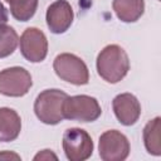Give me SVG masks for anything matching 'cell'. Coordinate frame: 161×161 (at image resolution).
Returning a JSON list of instances; mask_svg holds the SVG:
<instances>
[{"label": "cell", "instance_id": "cell-1", "mask_svg": "<svg viewBox=\"0 0 161 161\" xmlns=\"http://www.w3.org/2000/svg\"><path fill=\"white\" fill-rule=\"evenodd\" d=\"M96 67L102 79L114 84L127 75L130 70V58L122 47L109 44L106 45L97 55Z\"/></svg>", "mask_w": 161, "mask_h": 161}, {"label": "cell", "instance_id": "cell-2", "mask_svg": "<svg viewBox=\"0 0 161 161\" xmlns=\"http://www.w3.org/2000/svg\"><path fill=\"white\" fill-rule=\"evenodd\" d=\"M68 94L60 89H44L34 101V113L45 125H58L63 121V103Z\"/></svg>", "mask_w": 161, "mask_h": 161}, {"label": "cell", "instance_id": "cell-3", "mask_svg": "<svg viewBox=\"0 0 161 161\" xmlns=\"http://www.w3.org/2000/svg\"><path fill=\"white\" fill-rule=\"evenodd\" d=\"M53 69L55 74L74 86H84L89 82V70L87 64L73 53H60L54 58Z\"/></svg>", "mask_w": 161, "mask_h": 161}, {"label": "cell", "instance_id": "cell-4", "mask_svg": "<svg viewBox=\"0 0 161 161\" xmlns=\"http://www.w3.org/2000/svg\"><path fill=\"white\" fill-rule=\"evenodd\" d=\"M102 113L97 98L87 94L68 96L63 103V116L70 121L93 122Z\"/></svg>", "mask_w": 161, "mask_h": 161}, {"label": "cell", "instance_id": "cell-5", "mask_svg": "<svg viewBox=\"0 0 161 161\" xmlns=\"http://www.w3.org/2000/svg\"><path fill=\"white\" fill-rule=\"evenodd\" d=\"M63 151L69 161H84L93 153V140L89 133L78 127H70L63 133Z\"/></svg>", "mask_w": 161, "mask_h": 161}, {"label": "cell", "instance_id": "cell-6", "mask_svg": "<svg viewBox=\"0 0 161 161\" xmlns=\"http://www.w3.org/2000/svg\"><path fill=\"white\" fill-rule=\"evenodd\" d=\"M33 86L30 73L23 67H10L0 70V94L23 97Z\"/></svg>", "mask_w": 161, "mask_h": 161}, {"label": "cell", "instance_id": "cell-7", "mask_svg": "<svg viewBox=\"0 0 161 161\" xmlns=\"http://www.w3.org/2000/svg\"><path fill=\"white\" fill-rule=\"evenodd\" d=\"M128 138L117 130H108L99 136L98 152L103 161H123L130 155Z\"/></svg>", "mask_w": 161, "mask_h": 161}, {"label": "cell", "instance_id": "cell-8", "mask_svg": "<svg viewBox=\"0 0 161 161\" xmlns=\"http://www.w3.org/2000/svg\"><path fill=\"white\" fill-rule=\"evenodd\" d=\"M19 43L20 53L26 60L31 63H40L47 58L48 39L40 29L34 26L25 29L19 39Z\"/></svg>", "mask_w": 161, "mask_h": 161}, {"label": "cell", "instance_id": "cell-9", "mask_svg": "<svg viewBox=\"0 0 161 161\" xmlns=\"http://www.w3.org/2000/svg\"><path fill=\"white\" fill-rule=\"evenodd\" d=\"M73 19L74 13L67 0H55L47 9L45 20L49 30L53 34L65 33L70 28Z\"/></svg>", "mask_w": 161, "mask_h": 161}, {"label": "cell", "instance_id": "cell-10", "mask_svg": "<svg viewBox=\"0 0 161 161\" xmlns=\"http://www.w3.org/2000/svg\"><path fill=\"white\" fill-rule=\"evenodd\" d=\"M112 108L116 118L123 126L135 125L141 116V104L132 93L117 94L112 101Z\"/></svg>", "mask_w": 161, "mask_h": 161}, {"label": "cell", "instance_id": "cell-11", "mask_svg": "<svg viewBox=\"0 0 161 161\" xmlns=\"http://www.w3.org/2000/svg\"><path fill=\"white\" fill-rule=\"evenodd\" d=\"M20 131L21 119L18 112L9 107H0V142L16 140Z\"/></svg>", "mask_w": 161, "mask_h": 161}, {"label": "cell", "instance_id": "cell-12", "mask_svg": "<svg viewBox=\"0 0 161 161\" xmlns=\"http://www.w3.org/2000/svg\"><path fill=\"white\" fill-rule=\"evenodd\" d=\"M112 8L121 21L135 23L145 13V1L143 0H113Z\"/></svg>", "mask_w": 161, "mask_h": 161}, {"label": "cell", "instance_id": "cell-13", "mask_svg": "<svg viewBox=\"0 0 161 161\" xmlns=\"http://www.w3.org/2000/svg\"><path fill=\"white\" fill-rule=\"evenodd\" d=\"M160 117H155L153 119H150L142 131L143 143L146 147V151L150 155L160 156L161 155V145H160Z\"/></svg>", "mask_w": 161, "mask_h": 161}, {"label": "cell", "instance_id": "cell-14", "mask_svg": "<svg viewBox=\"0 0 161 161\" xmlns=\"http://www.w3.org/2000/svg\"><path fill=\"white\" fill-rule=\"evenodd\" d=\"M10 5V14L19 21L30 20L38 8L39 0H5Z\"/></svg>", "mask_w": 161, "mask_h": 161}, {"label": "cell", "instance_id": "cell-15", "mask_svg": "<svg viewBox=\"0 0 161 161\" xmlns=\"http://www.w3.org/2000/svg\"><path fill=\"white\" fill-rule=\"evenodd\" d=\"M19 43V36L15 29L6 23L0 24V58L11 55Z\"/></svg>", "mask_w": 161, "mask_h": 161}, {"label": "cell", "instance_id": "cell-16", "mask_svg": "<svg viewBox=\"0 0 161 161\" xmlns=\"http://www.w3.org/2000/svg\"><path fill=\"white\" fill-rule=\"evenodd\" d=\"M50 158L58 160V156L55 153H53L52 150H43L34 156V160H50Z\"/></svg>", "mask_w": 161, "mask_h": 161}, {"label": "cell", "instance_id": "cell-17", "mask_svg": "<svg viewBox=\"0 0 161 161\" xmlns=\"http://www.w3.org/2000/svg\"><path fill=\"white\" fill-rule=\"evenodd\" d=\"M9 158H15V160H20V156L14 153V152H10V151H4V152H0V160H9Z\"/></svg>", "mask_w": 161, "mask_h": 161}, {"label": "cell", "instance_id": "cell-18", "mask_svg": "<svg viewBox=\"0 0 161 161\" xmlns=\"http://www.w3.org/2000/svg\"><path fill=\"white\" fill-rule=\"evenodd\" d=\"M6 21H8V10L0 1V24L6 23Z\"/></svg>", "mask_w": 161, "mask_h": 161}]
</instances>
